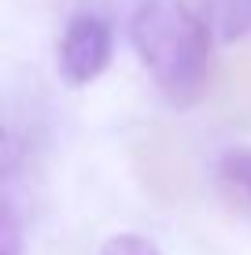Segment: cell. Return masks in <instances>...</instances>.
Returning <instances> with one entry per match:
<instances>
[{
  "label": "cell",
  "mask_w": 251,
  "mask_h": 255,
  "mask_svg": "<svg viewBox=\"0 0 251 255\" xmlns=\"http://www.w3.org/2000/svg\"><path fill=\"white\" fill-rule=\"evenodd\" d=\"M129 37L152 82L174 108H192L211 78V30L185 0H144Z\"/></svg>",
  "instance_id": "obj_1"
},
{
  "label": "cell",
  "mask_w": 251,
  "mask_h": 255,
  "mask_svg": "<svg viewBox=\"0 0 251 255\" xmlns=\"http://www.w3.org/2000/svg\"><path fill=\"white\" fill-rule=\"evenodd\" d=\"M129 166H133L141 189L159 204H177L192 192V155H188L185 140L167 126H152L141 140H133Z\"/></svg>",
  "instance_id": "obj_2"
},
{
  "label": "cell",
  "mask_w": 251,
  "mask_h": 255,
  "mask_svg": "<svg viewBox=\"0 0 251 255\" xmlns=\"http://www.w3.org/2000/svg\"><path fill=\"white\" fill-rule=\"evenodd\" d=\"M111 63V26L100 15H78L59 37V70L71 85H89Z\"/></svg>",
  "instance_id": "obj_3"
},
{
  "label": "cell",
  "mask_w": 251,
  "mask_h": 255,
  "mask_svg": "<svg viewBox=\"0 0 251 255\" xmlns=\"http://www.w3.org/2000/svg\"><path fill=\"white\" fill-rule=\"evenodd\" d=\"M218 185L233 207L251 215V148H233L218 159Z\"/></svg>",
  "instance_id": "obj_4"
},
{
  "label": "cell",
  "mask_w": 251,
  "mask_h": 255,
  "mask_svg": "<svg viewBox=\"0 0 251 255\" xmlns=\"http://www.w3.org/2000/svg\"><path fill=\"white\" fill-rule=\"evenodd\" d=\"M218 85H222V96H229L237 104H251V52L233 59Z\"/></svg>",
  "instance_id": "obj_5"
},
{
  "label": "cell",
  "mask_w": 251,
  "mask_h": 255,
  "mask_svg": "<svg viewBox=\"0 0 251 255\" xmlns=\"http://www.w3.org/2000/svg\"><path fill=\"white\" fill-rule=\"evenodd\" d=\"M100 255H159V248L148 241V237H137V233H118L111 241H103Z\"/></svg>",
  "instance_id": "obj_6"
},
{
  "label": "cell",
  "mask_w": 251,
  "mask_h": 255,
  "mask_svg": "<svg viewBox=\"0 0 251 255\" xmlns=\"http://www.w3.org/2000/svg\"><path fill=\"white\" fill-rule=\"evenodd\" d=\"M0 252H4V255H22V230H19V215H15V204H11V200H7V207H4Z\"/></svg>",
  "instance_id": "obj_7"
}]
</instances>
